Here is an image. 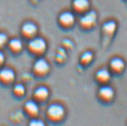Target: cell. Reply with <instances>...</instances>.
<instances>
[{
  "instance_id": "277c9868",
  "label": "cell",
  "mask_w": 127,
  "mask_h": 126,
  "mask_svg": "<svg viewBox=\"0 0 127 126\" xmlns=\"http://www.w3.org/2000/svg\"><path fill=\"white\" fill-rule=\"evenodd\" d=\"M34 67L37 72L43 73V72H46L48 70V63H47L44 59H39V60L35 63Z\"/></svg>"
},
{
  "instance_id": "9a60e30c",
  "label": "cell",
  "mask_w": 127,
  "mask_h": 126,
  "mask_svg": "<svg viewBox=\"0 0 127 126\" xmlns=\"http://www.w3.org/2000/svg\"><path fill=\"white\" fill-rule=\"evenodd\" d=\"M22 41L20 39H13V40L10 41V47L13 48V49H15V50H18V49H21V47H22Z\"/></svg>"
},
{
  "instance_id": "2e32d148",
  "label": "cell",
  "mask_w": 127,
  "mask_h": 126,
  "mask_svg": "<svg viewBox=\"0 0 127 126\" xmlns=\"http://www.w3.org/2000/svg\"><path fill=\"white\" fill-rule=\"evenodd\" d=\"M24 87H23V85H22V84H18V85H16L15 87H14V91H15L16 94H23L24 93Z\"/></svg>"
},
{
  "instance_id": "30bf717a",
  "label": "cell",
  "mask_w": 127,
  "mask_h": 126,
  "mask_svg": "<svg viewBox=\"0 0 127 126\" xmlns=\"http://www.w3.org/2000/svg\"><path fill=\"white\" fill-rule=\"evenodd\" d=\"M73 5L78 9H85L89 5V1L88 0H74Z\"/></svg>"
},
{
  "instance_id": "3957f363",
  "label": "cell",
  "mask_w": 127,
  "mask_h": 126,
  "mask_svg": "<svg viewBox=\"0 0 127 126\" xmlns=\"http://www.w3.org/2000/svg\"><path fill=\"white\" fill-rule=\"evenodd\" d=\"M96 18H97V14L94 11H91L88 14H86L81 20V23L85 26H91L95 23Z\"/></svg>"
},
{
  "instance_id": "5bb4252c",
  "label": "cell",
  "mask_w": 127,
  "mask_h": 126,
  "mask_svg": "<svg viewBox=\"0 0 127 126\" xmlns=\"http://www.w3.org/2000/svg\"><path fill=\"white\" fill-rule=\"evenodd\" d=\"M97 76L99 78L100 80H102V81H107V79H109V72L106 69H102V70H99L97 73Z\"/></svg>"
},
{
  "instance_id": "8992f818",
  "label": "cell",
  "mask_w": 127,
  "mask_h": 126,
  "mask_svg": "<svg viewBox=\"0 0 127 126\" xmlns=\"http://www.w3.org/2000/svg\"><path fill=\"white\" fill-rule=\"evenodd\" d=\"M23 32L27 35H32L37 32V27L33 23H27L23 26Z\"/></svg>"
},
{
  "instance_id": "6da1fadb",
  "label": "cell",
  "mask_w": 127,
  "mask_h": 126,
  "mask_svg": "<svg viewBox=\"0 0 127 126\" xmlns=\"http://www.w3.org/2000/svg\"><path fill=\"white\" fill-rule=\"evenodd\" d=\"M48 112L50 116H52L53 118H60L61 116H63L64 110V107L62 106L54 104L48 107Z\"/></svg>"
},
{
  "instance_id": "7c38bea8",
  "label": "cell",
  "mask_w": 127,
  "mask_h": 126,
  "mask_svg": "<svg viewBox=\"0 0 127 126\" xmlns=\"http://www.w3.org/2000/svg\"><path fill=\"white\" fill-rule=\"evenodd\" d=\"M111 65H112V67H113L114 69H116V70H121V69L124 67V62L119 58H115L112 60Z\"/></svg>"
},
{
  "instance_id": "8fae6325",
  "label": "cell",
  "mask_w": 127,
  "mask_h": 126,
  "mask_svg": "<svg viewBox=\"0 0 127 126\" xmlns=\"http://www.w3.org/2000/svg\"><path fill=\"white\" fill-rule=\"evenodd\" d=\"M26 108H27V110L29 111L30 113H32V114H37V112L39 110L38 106H37L36 103L33 101L27 102V103H26Z\"/></svg>"
},
{
  "instance_id": "5b68a950",
  "label": "cell",
  "mask_w": 127,
  "mask_h": 126,
  "mask_svg": "<svg viewBox=\"0 0 127 126\" xmlns=\"http://www.w3.org/2000/svg\"><path fill=\"white\" fill-rule=\"evenodd\" d=\"M14 72L11 70V69H8V68H5L4 70H2L0 72V77L1 79L4 80V81H10V80L14 79Z\"/></svg>"
},
{
  "instance_id": "9c48e42d",
  "label": "cell",
  "mask_w": 127,
  "mask_h": 126,
  "mask_svg": "<svg viewBox=\"0 0 127 126\" xmlns=\"http://www.w3.org/2000/svg\"><path fill=\"white\" fill-rule=\"evenodd\" d=\"M35 95L37 97H39V98H45L48 95V90L45 87H40V88H38L35 91Z\"/></svg>"
},
{
  "instance_id": "4fadbf2b",
  "label": "cell",
  "mask_w": 127,
  "mask_h": 126,
  "mask_svg": "<svg viewBox=\"0 0 127 126\" xmlns=\"http://www.w3.org/2000/svg\"><path fill=\"white\" fill-rule=\"evenodd\" d=\"M116 23L115 22H108L104 24V31L107 33H112L116 30Z\"/></svg>"
},
{
  "instance_id": "52a82bcc",
  "label": "cell",
  "mask_w": 127,
  "mask_h": 126,
  "mask_svg": "<svg viewBox=\"0 0 127 126\" xmlns=\"http://www.w3.org/2000/svg\"><path fill=\"white\" fill-rule=\"evenodd\" d=\"M99 92H100V95H101L103 97L107 98V99L111 98L114 95L113 89H111L110 87H107V86H106V87H102V88L100 89Z\"/></svg>"
},
{
  "instance_id": "d6986e66",
  "label": "cell",
  "mask_w": 127,
  "mask_h": 126,
  "mask_svg": "<svg viewBox=\"0 0 127 126\" xmlns=\"http://www.w3.org/2000/svg\"><path fill=\"white\" fill-rule=\"evenodd\" d=\"M30 124L31 125H33V126H36V125H41L43 126L44 124L42 123L41 121H37V120H33V121H32L31 123H30Z\"/></svg>"
},
{
  "instance_id": "7a4b0ae2",
  "label": "cell",
  "mask_w": 127,
  "mask_h": 126,
  "mask_svg": "<svg viewBox=\"0 0 127 126\" xmlns=\"http://www.w3.org/2000/svg\"><path fill=\"white\" fill-rule=\"evenodd\" d=\"M30 47L34 51H43L46 47V42L43 38H34L30 42Z\"/></svg>"
},
{
  "instance_id": "e0dca14e",
  "label": "cell",
  "mask_w": 127,
  "mask_h": 126,
  "mask_svg": "<svg viewBox=\"0 0 127 126\" xmlns=\"http://www.w3.org/2000/svg\"><path fill=\"white\" fill-rule=\"evenodd\" d=\"M91 59H92V54H91V52H86L82 56V60L84 61V62H86V63L89 62V61H91Z\"/></svg>"
},
{
  "instance_id": "ffe728a7",
  "label": "cell",
  "mask_w": 127,
  "mask_h": 126,
  "mask_svg": "<svg viewBox=\"0 0 127 126\" xmlns=\"http://www.w3.org/2000/svg\"><path fill=\"white\" fill-rule=\"evenodd\" d=\"M3 61H4V56H3V54L0 52V63H2Z\"/></svg>"
},
{
  "instance_id": "ac0fdd59",
  "label": "cell",
  "mask_w": 127,
  "mask_h": 126,
  "mask_svg": "<svg viewBox=\"0 0 127 126\" xmlns=\"http://www.w3.org/2000/svg\"><path fill=\"white\" fill-rule=\"evenodd\" d=\"M6 35H5L4 33H0V46L3 45L6 40Z\"/></svg>"
},
{
  "instance_id": "ba28073f",
  "label": "cell",
  "mask_w": 127,
  "mask_h": 126,
  "mask_svg": "<svg viewBox=\"0 0 127 126\" xmlns=\"http://www.w3.org/2000/svg\"><path fill=\"white\" fill-rule=\"evenodd\" d=\"M60 21L64 24H71L73 22V15L71 13H64L60 15Z\"/></svg>"
}]
</instances>
